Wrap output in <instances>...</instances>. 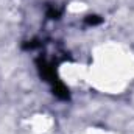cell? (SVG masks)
<instances>
[{
  "instance_id": "cell-1",
  "label": "cell",
  "mask_w": 134,
  "mask_h": 134,
  "mask_svg": "<svg viewBox=\"0 0 134 134\" xmlns=\"http://www.w3.org/2000/svg\"><path fill=\"white\" fill-rule=\"evenodd\" d=\"M89 67L91 87L108 92L120 94L134 81V55L120 42H104L94 48Z\"/></svg>"
},
{
  "instance_id": "cell-2",
  "label": "cell",
  "mask_w": 134,
  "mask_h": 134,
  "mask_svg": "<svg viewBox=\"0 0 134 134\" xmlns=\"http://www.w3.org/2000/svg\"><path fill=\"white\" fill-rule=\"evenodd\" d=\"M59 78L70 89H83L89 87V67L87 64L76 63V61H66L59 66Z\"/></svg>"
},
{
  "instance_id": "cell-3",
  "label": "cell",
  "mask_w": 134,
  "mask_h": 134,
  "mask_svg": "<svg viewBox=\"0 0 134 134\" xmlns=\"http://www.w3.org/2000/svg\"><path fill=\"white\" fill-rule=\"evenodd\" d=\"M84 134H114V133L104 131V130H101V128H91V130H87Z\"/></svg>"
}]
</instances>
